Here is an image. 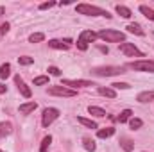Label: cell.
<instances>
[{"label":"cell","mask_w":154,"mask_h":152,"mask_svg":"<svg viewBox=\"0 0 154 152\" xmlns=\"http://www.w3.org/2000/svg\"><path fill=\"white\" fill-rule=\"evenodd\" d=\"M38 108V104L32 100V102H25V104H20V113L22 114H31L34 109Z\"/></svg>","instance_id":"cell-11"},{"label":"cell","mask_w":154,"mask_h":152,"mask_svg":"<svg viewBox=\"0 0 154 152\" xmlns=\"http://www.w3.org/2000/svg\"><path fill=\"white\" fill-rule=\"evenodd\" d=\"M113 134H115V129H113V127H108V129H100V131L97 132V136H99V138H102V140H104V138H111Z\"/></svg>","instance_id":"cell-20"},{"label":"cell","mask_w":154,"mask_h":152,"mask_svg":"<svg viewBox=\"0 0 154 152\" xmlns=\"http://www.w3.org/2000/svg\"><path fill=\"white\" fill-rule=\"evenodd\" d=\"M99 95H104V97H108V99H115L116 97V91L113 88H104V86H99Z\"/></svg>","instance_id":"cell-13"},{"label":"cell","mask_w":154,"mask_h":152,"mask_svg":"<svg viewBox=\"0 0 154 152\" xmlns=\"http://www.w3.org/2000/svg\"><path fill=\"white\" fill-rule=\"evenodd\" d=\"M61 86H66L70 90H75V88H88V86H95L91 81H84V79H65L61 82Z\"/></svg>","instance_id":"cell-8"},{"label":"cell","mask_w":154,"mask_h":152,"mask_svg":"<svg viewBox=\"0 0 154 152\" xmlns=\"http://www.w3.org/2000/svg\"><path fill=\"white\" fill-rule=\"evenodd\" d=\"M79 38H81V39H84L86 43H93V41L97 39V34H95L93 31H82Z\"/></svg>","instance_id":"cell-16"},{"label":"cell","mask_w":154,"mask_h":152,"mask_svg":"<svg viewBox=\"0 0 154 152\" xmlns=\"http://www.w3.org/2000/svg\"><path fill=\"white\" fill-rule=\"evenodd\" d=\"M50 143H52V136H45V138L41 140L39 152H47V150H48V147H50Z\"/></svg>","instance_id":"cell-26"},{"label":"cell","mask_w":154,"mask_h":152,"mask_svg":"<svg viewBox=\"0 0 154 152\" xmlns=\"http://www.w3.org/2000/svg\"><path fill=\"white\" fill-rule=\"evenodd\" d=\"M88 113L95 114V116H106V111H104L102 108H97V106H90V108H88Z\"/></svg>","instance_id":"cell-25"},{"label":"cell","mask_w":154,"mask_h":152,"mask_svg":"<svg viewBox=\"0 0 154 152\" xmlns=\"http://www.w3.org/2000/svg\"><path fill=\"white\" fill-rule=\"evenodd\" d=\"M48 82V77L47 75H39L34 79V86H43V84H47Z\"/></svg>","instance_id":"cell-30"},{"label":"cell","mask_w":154,"mask_h":152,"mask_svg":"<svg viewBox=\"0 0 154 152\" xmlns=\"http://www.w3.org/2000/svg\"><path fill=\"white\" fill-rule=\"evenodd\" d=\"M0 152H4V150H0Z\"/></svg>","instance_id":"cell-39"},{"label":"cell","mask_w":154,"mask_h":152,"mask_svg":"<svg viewBox=\"0 0 154 152\" xmlns=\"http://www.w3.org/2000/svg\"><path fill=\"white\" fill-rule=\"evenodd\" d=\"M125 29H127L129 32H133V34H136V36H143V34H145L140 23H129V25H127Z\"/></svg>","instance_id":"cell-15"},{"label":"cell","mask_w":154,"mask_h":152,"mask_svg":"<svg viewBox=\"0 0 154 152\" xmlns=\"http://www.w3.org/2000/svg\"><path fill=\"white\" fill-rule=\"evenodd\" d=\"M133 70H138V72H149L152 74L154 72V61L152 59H140V61H133L129 65Z\"/></svg>","instance_id":"cell-4"},{"label":"cell","mask_w":154,"mask_h":152,"mask_svg":"<svg viewBox=\"0 0 154 152\" xmlns=\"http://www.w3.org/2000/svg\"><path fill=\"white\" fill-rule=\"evenodd\" d=\"M7 31H9V23L5 22V23H2V25H0V38H2V36L7 32Z\"/></svg>","instance_id":"cell-35"},{"label":"cell","mask_w":154,"mask_h":152,"mask_svg":"<svg viewBox=\"0 0 154 152\" xmlns=\"http://www.w3.org/2000/svg\"><path fill=\"white\" fill-rule=\"evenodd\" d=\"M116 13H118L122 18H131V16H133L131 9H129V7H125V5H120V4L116 5Z\"/></svg>","instance_id":"cell-17"},{"label":"cell","mask_w":154,"mask_h":152,"mask_svg":"<svg viewBox=\"0 0 154 152\" xmlns=\"http://www.w3.org/2000/svg\"><path fill=\"white\" fill-rule=\"evenodd\" d=\"M97 36L102 38L104 41H108V43H120V41L125 39V34L120 32V31H115V29H104V31H100Z\"/></svg>","instance_id":"cell-2"},{"label":"cell","mask_w":154,"mask_h":152,"mask_svg":"<svg viewBox=\"0 0 154 152\" xmlns=\"http://www.w3.org/2000/svg\"><path fill=\"white\" fill-rule=\"evenodd\" d=\"M9 75H11V65H9V63H4V65L0 66V77H2V79H7Z\"/></svg>","instance_id":"cell-23"},{"label":"cell","mask_w":154,"mask_h":152,"mask_svg":"<svg viewBox=\"0 0 154 152\" xmlns=\"http://www.w3.org/2000/svg\"><path fill=\"white\" fill-rule=\"evenodd\" d=\"M0 93H5V86H4L2 82H0Z\"/></svg>","instance_id":"cell-37"},{"label":"cell","mask_w":154,"mask_h":152,"mask_svg":"<svg viewBox=\"0 0 154 152\" xmlns=\"http://www.w3.org/2000/svg\"><path fill=\"white\" fill-rule=\"evenodd\" d=\"M120 147H122L125 152H131L133 149H134V143H133L127 136H122V138H120Z\"/></svg>","instance_id":"cell-14"},{"label":"cell","mask_w":154,"mask_h":152,"mask_svg":"<svg viewBox=\"0 0 154 152\" xmlns=\"http://www.w3.org/2000/svg\"><path fill=\"white\" fill-rule=\"evenodd\" d=\"M82 143H84V149H86L88 152H93V150H95V141H93L91 138L84 136V138H82Z\"/></svg>","instance_id":"cell-22"},{"label":"cell","mask_w":154,"mask_h":152,"mask_svg":"<svg viewBox=\"0 0 154 152\" xmlns=\"http://www.w3.org/2000/svg\"><path fill=\"white\" fill-rule=\"evenodd\" d=\"M48 74H52V75H61V70L59 68H56V66H48V70H47Z\"/></svg>","instance_id":"cell-34"},{"label":"cell","mask_w":154,"mask_h":152,"mask_svg":"<svg viewBox=\"0 0 154 152\" xmlns=\"http://www.w3.org/2000/svg\"><path fill=\"white\" fill-rule=\"evenodd\" d=\"M48 95H54V97H75L77 91L59 84V86H50L48 88Z\"/></svg>","instance_id":"cell-5"},{"label":"cell","mask_w":154,"mask_h":152,"mask_svg":"<svg viewBox=\"0 0 154 152\" xmlns=\"http://www.w3.org/2000/svg\"><path fill=\"white\" fill-rule=\"evenodd\" d=\"M120 52L125 54L127 57H143V52L138 47H134L133 43H125V41L120 45Z\"/></svg>","instance_id":"cell-6"},{"label":"cell","mask_w":154,"mask_h":152,"mask_svg":"<svg viewBox=\"0 0 154 152\" xmlns=\"http://www.w3.org/2000/svg\"><path fill=\"white\" fill-rule=\"evenodd\" d=\"M57 116H59V109H56V108H47V109H43V114H41V125H43V127H48Z\"/></svg>","instance_id":"cell-7"},{"label":"cell","mask_w":154,"mask_h":152,"mask_svg":"<svg viewBox=\"0 0 154 152\" xmlns=\"http://www.w3.org/2000/svg\"><path fill=\"white\" fill-rule=\"evenodd\" d=\"M136 100L142 102V104H145V102H152L154 100V91H142V93H138Z\"/></svg>","instance_id":"cell-12"},{"label":"cell","mask_w":154,"mask_h":152,"mask_svg":"<svg viewBox=\"0 0 154 152\" xmlns=\"http://www.w3.org/2000/svg\"><path fill=\"white\" fill-rule=\"evenodd\" d=\"M54 5H56V2H45V4H41V5H39V9H41V11H45V9H50V7H54Z\"/></svg>","instance_id":"cell-33"},{"label":"cell","mask_w":154,"mask_h":152,"mask_svg":"<svg viewBox=\"0 0 154 152\" xmlns=\"http://www.w3.org/2000/svg\"><path fill=\"white\" fill-rule=\"evenodd\" d=\"M18 63H20V65H23V66H29V65H32V63H34V59H32V57H29V56H22V57H18Z\"/></svg>","instance_id":"cell-28"},{"label":"cell","mask_w":154,"mask_h":152,"mask_svg":"<svg viewBox=\"0 0 154 152\" xmlns=\"http://www.w3.org/2000/svg\"><path fill=\"white\" fill-rule=\"evenodd\" d=\"M77 120H79V123H82V125H84V127H88V129H97V127H99V125H97V122L88 120V118H84V116H79Z\"/></svg>","instance_id":"cell-19"},{"label":"cell","mask_w":154,"mask_h":152,"mask_svg":"<svg viewBox=\"0 0 154 152\" xmlns=\"http://www.w3.org/2000/svg\"><path fill=\"white\" fill-rule=\"evenodd\" d=\"M140 13H142L145 18H149V20H152L154 22V9L147 7V5H140Z\"/></svg>","instance_id":"cell-21"},{"label":"cell","mask_w":154,"mask_h":152,"mask_svg":"<svg viewBox=\"0 0 154 152\" xmlns=\"http://www.w3.org/2000/svg\"><path fill=\"white\" fill-rule=\"evenodd\" d=\"M131 114H133V111H131V109H124L122 113L116 116V120H118L120 123H124V122H127V120L131 118Z\"/></svg>","instance_id":"cell-24"},{"label":"cell","mask_w":154,"mask_h":152,"mask_svg":"<svg viewBox=\"0 0 154 152\" xmlns=\"http://www.w3.org/2000/svg\"><path fill=\"white\" fill-rule=\"evenodd\" d=\"M4 13H5V9H4V7L0 5V14H4Z\"/></svg>","instance_id":"cell-38"},{"label":"cell","mask_w":154,"mask_h":152,"mask_svg":"<svg viewBox=\"0 0 154 152\" xmlns=\"http://www.w3.org/2000/svg\"><path fill=\"white\" fill-rule=\"evenodd\" d=\"M11 131H13V125H11L9 122H2V123H0V138L11 134Z\"/></svg>","instance_id":"cell-18"},{"label":"cell","mask_w":154,"mask_h":152,"mask_svg":"<svg viewBox=\"0 0 154 152\" xmlns=\"http://www.w3.org/2000/svg\"><path fill=\"white\" fill-rule=\"evenodd\" d=\"M111 86H113V90H129V88H131V86H129V84H127V82H115V84H111Z\"/></svg>","instance_id":"cell-31"},{"label":"cell","mask_w":154,"mask_h":152,"mask_svg":"<svg viewBox=\"0 0 154 152\" xmlns=\"http://www.w3.org/2000/svg\"><path fill=\"white\" fill-rule=\"evenodd\" d=\"M91 74L97 77H113L124 74V68L122 66H97L91 70Z\"/></svg>","instance_id":"cell-3"},{"label":"cell","mask_w":154,"mask_h":152,"mask_svg":"<svg viewBox=\"0 0 154 152\" xmlns=\"http://www.w3.org/2000/svg\"><path fill=\"white\" fill-rule=\"evenodd\" d=\"M43 39H45V34H43V32H34V34L29 36V41H31V43H39V41H43Z\"/></svg>","instance_id":"cell-27"},{"label":"cell","mask_w":154,"mask_h":152,"mask_svg":"<svg viewBox=\"0 0 154 152\" xmlns=\"http://www.w3.org/2000/svg\"><path fill=\"white\" fill-rule=\"evenodd\" d=\"M129 125H131V129H140L143 125V122L140 118H129Z\"/></svg>","instance_id":"cell-29"},{"label":"cell","mask_w":154,"mask_h":152,"mask_svg":"<svg viewBox=\"0 0 154 152\" xmlns=\"http://www.w3.org/2000/svg\"><path fill=\"white\" fill-rule=\"evenodd\" d=\"M79 14H86V16H106V18H111V14L106 11V9H100L97 5H90V4H79L75 7Z\"/></svg>","instance_id":"cell-1"},{"label":"cell","mask_w":154,"mask_h":152,"mask_svg":"<svg viewBox=\"0 0 154 152\" xmlns=\"http://www.w3.org/2000/svg\"><path fill=\"white\" fill-rule=\"evenodd\" d=\"M77 48H79V50H86V48H88V43H86V41H84V39H77Z\"/></svg>","instance_id":"cell-32"},{"label":"cell","mask_w":154,"mask_h":152,"mask_svg":"<svg viewBox=\"0 0 154 152\" xmlns=\"http://www.w3.org/2000/svg\"><path fill=\"white\" fill-rule=\"evenodd\" d=\"M99 50H100V52H104V54H108V48H106V47H99Z\"/></svg>","instance_id":"cell-36"},{"label":"cell","mask_w":154,"mask_h":152,"mask_svg":"<svg viewBox=\"0 0 154 152\" xmlns=\"http://www.w3.org/2000/svg\"><path fill=\"white\" fill-rule=\"evenodd\" d=\"M70 39H50L48 41V47H52V48H57V50H66L68 47H70Z\"/></svg>","instance_id":"cell-10"},{"label":"cell","mask_w":154,"mask_h":152,"mask_svg":"<svg viewBox=\"0 0 154 152\" xmlns=\"http://www.w3.org/2000/svg\"><path fill=\"white\" fill-rule=\"evenodd\" d=\"M14 84H16L18 91H20V93H22L25 99H29V97H31V88H29V86L23 82V79H22L20 75H14Z\"/></svg>","instance_id":"cell-9"}]
</instances>
